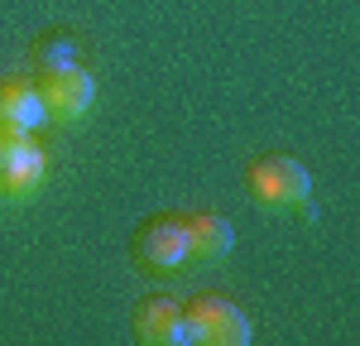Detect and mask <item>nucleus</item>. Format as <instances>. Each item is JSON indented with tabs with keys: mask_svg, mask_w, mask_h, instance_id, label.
Wrapping results in <instances>:
<instances>
[{
	"mask_svg": "<svg viewBox=\"0 0 360 346\" xmlns=\"http://www.w3.org/2000/svg\"><path fill=\"white\" fill-rule=\"evenodd\" d=\"M245 188L264 212H298V207H307V198H312L307 169L298 159H288V154H264V159H255L250 173H245Z\"/></svg>",
	"mask_w": 360,
	"mask_h": 346,
	"instance_id": "1",
	"label": "nucleus"
},
{
	"mask_svg": "<svg viewBox=\"0 0 360 346\" xmlns=\"http://www.w3.org/2000/svg\"><path fill=\"white\" fill-rule=\"evenodd\" d=\"M49 178V154L29 130L0 125V202H29Z\"/></svg>",
	"mask_w": 360,
	"mask_h": 346,
	"instance_id": "2",
	"label": "nucleus"
},
{
	"mask_svg": "<svg viewBox=\"0 0 360 346\" xmlns=\"http://www.w3.org/2000/svg\"><path fill=\"white\" fill-rule=\"evenodd\" d=\"M139 260L154 269V274H173V269H183V264H193L188 260V236H183V217H154L149 226L139 231L135 241Z\"/></svg>",
	"mask_w": 360,
	"mask_h": 346,
	"instance_id": "5",
	"label": "nucleus"
},
{
	"mask_svg": "<svg viewBox=\"0 0 360 346\" xmlns=\"http://www.w3.org/2000/svg\"><path fill=\"white\" fill-rule=\"evenodd\" d=\"M183 217V236H188V260L193 264H221L236 245L231 222L221 212H178Z\"/></svg>",
	"mask_w": 360,
	"mask_h": 346,
	"instance_id": "6",
	"label": "nucleus"
},
{
	"mask_svg": "<svg viewBox=\"0 0 360 346\" xmlns=\"http://www.w3.org/2000/svg\"><path fill=\"white\" fill-rule=\"evenodd\" d=\"M135 337L144 346H188V317L173 298H149L135 313Z\"/></svg>",
	"mask_w": 360,
	"mask_h": 346,
	"instance_id": "7",
	"label": "nucleus"
},
{
	"mask_svg": "<svg viewBox=\"0 0 360 346\" xmlns=\"http://www.w3.org/2000/svg\"><path fill=\"white\" fill-rule=\"evenodd\" d=\"M49 120L44 111V96H39V86L25 82V77H10V82H0V125H10V130H39Z\"/></svg>",
	"mask_w": 360,
	"mask_h": 346,
	"instance_id": "8",
	"label": "nucleus"
},
{
	"mask_svg": "<svg viewBox=\"0 0 360 346\" xmlns=\"http://www.w3.org/2000/svg\"><path fill=\"white\" fill-rule=\"evenodd\" d=\"M183 317H188V342L193 346H245L255 337L250 317L221 293H197L193 303H183Z\"/></svg>",
	"mask_w": 360,
	"mask_h": 346,
	"instance_id": "4",
	"label": "nucleus"
},
{
	"mask_svg": "<svg viewBox=\"0 0 360 346\" xmlns=\"http://www.w3.org/2000/svg\"><path fill=\"white\" fill-rule=\"evenodd\" d=\"M39 96H44V111L53 125H77L91 106H96V77L86 72L82 63H53L39 72Z\"/></svg>",
	"mask_w": 360,
	"mask_h": 346,
	"instance_id": "3",
	"label": "nucleus"
}]
</instances>
